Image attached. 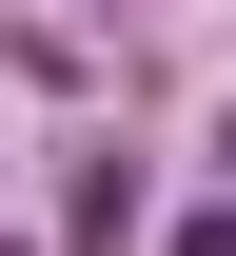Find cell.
Wrapping results in <instances>:
<instances>
[{"mask_svg": "<svg viewBox=\"0 0 236 256\" xmlns=\"http://www.w3.org/2000/svg\"><path fill=\"white\" fill-rule=\"evenodd\" d=\"M197 256H236V197H217V217H197Z\"/></svg>", "mask_w": 236, "mask_h": 256, "instance_id": "6da1fadb", "label": "cell"}]
</instances>
